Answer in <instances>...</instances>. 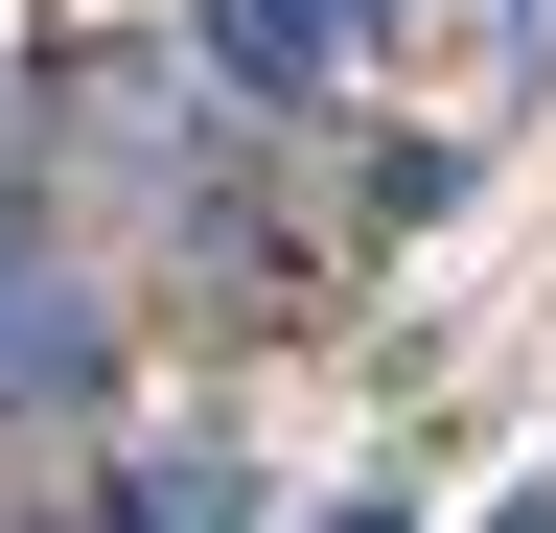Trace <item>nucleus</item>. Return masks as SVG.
Wrapping results in <instances>:
<instances>
[{"label": "nucleus", "mask_w": 556, "mask_h": 533, "mask_svg": "<svg viewBox=\"0 0 556 533\" xmlns=\"http://www.w3.org/2000/svg\"><path fill=\"white\" fill-rule=\"evenodd\" d=\"M0 255H24V210H0Z\"/></svg>", "instance_id": "obj_5"}, {"label": "nucleus", "mask_w": 556, "mask_h": 533, "mask_svg": "<svg viewBox=\"0 0 556 533\" xmlns=\"http://www.w3.org/2000/svg\"><path fill=\"white\" fill-rule=\"evenodd\" d=\"M486 533H556V487H533V510H486Z\"/></svg>", "instance_id": "obj_4"}, {"label": "nucleus", "mask_w": 556, "mask_h": 533, "mask_svg": "<svg viewBox=\"0 0 556 533\" xmlns=\"http://www.w3.org/2000/svg\"><path fill=\"white\" fill-rule=\"evenodd\" d=\"M116 533H208V464H139V487H116Z\"/></svg>", "instance_id": "obj_3"}, {"label": "nucleus", "mask_w": 556, "mask_h": 533, "mask_svg": "<svg viewBox=\"0 0 556 533\" xmlns=\"http://www.w3.org/2000/svg\"><path fill=\"white\" fill-rule=\"evenodd\" d=\"M70 371H93V348H70L47 302H0V394H70Z\"/></svg>", "instance_id": "obj_2"}, {"label": "nucleus", "mask_w": 556, "mask_h": 533, "mask_svg": "<svg viewBox=\"0 0 556 533\" xmlns=\"http://www.w3.org/2000/svg\"><path fill=\"white\" fill-rule=\"evenodd\" d=\"M208 47H232L255 93H302V71H348V47H371V0H208Z\"/></svg>", "instance_id": "obj_1"}]
</instances>
